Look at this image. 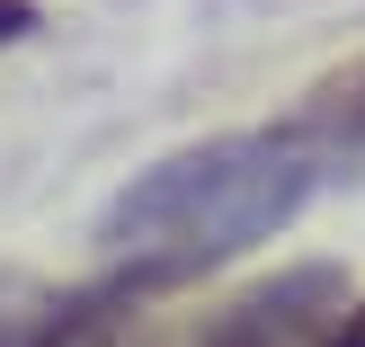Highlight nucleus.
Listing matches in <instances>:
<instances>
[{
    "instance_id": "nucleus-1",
    "label": "nucleus",
    "mask_w": 365,
    "mask_h": 347,
    "mask_svg": "<svg viewBox=\"0 0 365 347\" xmlns=\"http://www.w3.org/2000/svg\"><path fill=\"white\" fill-rule=\"evenodd\" d=\"M321 187H330V170L294 125L214 134L125 178L98 214V249L107 267H134L152 294H170V285H196L205 267L259 249L267 232H285Z\"/></svg>"
},
{
    "instance_id": "nucleus-2",
    "label": "nucleus",
    "mask_w": 365,
    "mask_h": 347,
    "mask_svg": "<svg viewBox=\"0 0 365 347\" xmlns=\"http://www.w3.org/2000/svg\"><path fill=\"white\" fill-rule=\"evenodd\" d=\"M134 303H152L134 267H107L89 285H45L0 267V347H107L134 321Z\"/></svg>"
},
{
    "instance_id": "nucleus-3",
    "label": "nucleus",
    "mask_w": 365,
    "mask_h": 347,
    "mask_svg": "<svg viewBox=\"0 0 365 347\" xmlns=\"http://www.w3.org/2000/svg\"><path fill=\"white\" fill-rule=\"evenodd\" d=\"M348 312V276L339 267H285L277 285H250L214 321H196L170 347H321V330Z\"/></svg>"
},
{
    "instance_id": "nucleus-4",
    "label": "nucleus",
    "mask_w": 365,
    "mask_h": 347,
    "mask_svg": "<svg viewBox=\"0 0 365 347\" xmlns=\"http://www.w3.org/2000/svg\"><path fill=\"white\" fill-rule=\"evenodd\" d=\"M285 125L321 152V170H330V178H356V170H365V63L330 71V81H321Z\"/></svg>"
},
{
    "instance_id": "nucleus-5",
    "label": "nucleus",
    "mask_w": 365,
    "mask_h": 347,
    "mask_svg": "<svg viewBox=\"0 0 365 347\" xmlns=\"http://www.w3.org/2000/svg\"><path fill=\"white\" fill-rule=\"evenodd\" d=\"M321 347H365V303H348V312L321 330Z\"/></svg>"
},
{
    "instance_id": "nucleus-6",
    "label": "nucleus",
    "mask_w": 365,
    "mask_h": 347,
    "mask_svg": "<svg viewBox=\"0 0 365 347\" xmlns=\"http://www.w3.org/2000/svg\"><path fill=\"white\" fill-rule=\"evenodd\" d=\"M18 36H36V0H0V45H18Z\"/></svg>"
}]
</instances>
